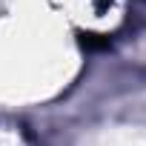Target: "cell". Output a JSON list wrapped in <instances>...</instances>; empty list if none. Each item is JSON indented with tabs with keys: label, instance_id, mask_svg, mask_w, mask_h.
<instances>
[{
	"label": "cell",
	"instance_id": "1",
	"mask_svg": "<svg viewBox=\"0 0 146 146\" xmlns=\"http://www.w3.org/2000/svg\"><path fill=\"white\" fill-rule=\"evenodd\" d=\"M78 43L86 49V52H103L112 46V37L109 35H98V32H80L78 35Z\"/></svg>",
	"mask_w": 146,
	"mask_h": 146
}]
</instances>
